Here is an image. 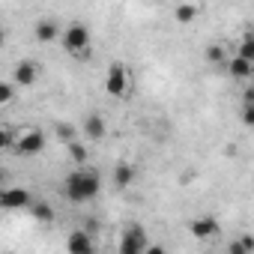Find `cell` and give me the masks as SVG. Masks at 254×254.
<instances>
[{"label": "cell", "instance_id": "1", "mask_svg": "<svg viewBox=\"0 0 254 254\" xmlns=\"http://www.w3.org/2000/svg\"><path fill=\"white\" fill-rule=\"evenodd\" d=\"M99 189H102L99 174L81 168V171H72V174L66 177V189H63V191H66V197H69L72 203H87V200H93V197L99 194Z\"/></svg>", "mask_w": 254, "mask_h": 254}, {"label": "cell", "instance_id": "2", "mask_svg": "<svg viewBox=\"0 0 254 254\" xmlns=\"http://www.w3.org/2000/svg\"><path fill=\"white\" fill-rule=\"evenodd\" d=\"M129 87H132L129 69H126V63L114 60V63L108 66V75H105V93L114 96V99H123V96H129Z\"/></svg>", "mask_w": 254, "mask_h": 254}, {"label": "cell", "instance_id": "3", "mask_svg": "<svg viewBox=\"0 0 254 254\" xmlns=\"http://www.w3.org/2000/svg\"><path fill=\"white\" fill-rule=\"evenodd\" d=\"M60 42H63V48H66L72 57H81V54H87V48H90V30H87V24H81V21L69 24V27L63 30Z\"/></svg>", "mask_w": 254, "mask_h": 254}, {"label": "cell", "instance_id": "4", "mask_svg": "<svg viewBox=\"0 0 254 254\" xmlns=\"http://www.w3.org/2000/svg\"><path fill=\"white\" fill-rule=\"evenodd\" d=\"M144 251H150L147 233L138 224H132L129 230L123 233V239H120V254H144Z\"/></svg>", "mask_w": 254, "mask_h": 254}, {"label": "cell", "instance_id": "5", "mask_svg": "<svg viewBox=\"0 0 254 254\" xmlns=\"http://www.w3.org/2000/svg\"><path fill=\"white\" fill-rule=\"evenodd\" d=\"M42 150H45V132L39 129H27L15 138V153L21 156H39Z\"/></svg>", "mask_w": 254, "mask_h": 254}, {"label": "cell", "instance_id": "6", "mask_svg": "<svg viewBox=\"0 0 254 254\" xmlns=\"http://www.w3.org/2000/svg\"><path fill=\"white\" fill-rule=\"evenodd\" d=\"M0 206L3 209H30L33 206V194L27 189H18V186H6L3 191H0Z\"/></svg>", "mask_w": 254, "mask_h": 254}, {"label": "cell", "instance_id": "7", "mask_svg": "<svg viewBox=\"0 0 254 254\" xmlns=\"http://www.w3.org/2000/svg\"><path fill=\"white\" fill-rule=\"evenodd\" d=\"M81 132H84V138H90V141H102V138L108 135V123H105L102 114H87Z\"/></svg>", "mask_w": 254, "mask_h": 254}, {"label": "cell", "instance_id": "8", "mask_svg": "<svg viewBox=\"0 0 254 254\" xmlns=\"http://www.w3.org/2000/svg\"><path fill=\"white\" fill-rule=\"evenodd\" d=\"M189 230H191V236H194V239H209V236H215V233H218V218H215V215L191 218Z\"/></svg>", "mask_w": 254, "mask_h": 254}, {"label": "cell", "instance_id": "9", "mask_svg": "<svg viewBox=\"0 0 254 254\" xmlns=\"http://www.w3.org/2000/svg\"><path fill=\"white\" fill-rule=\"evenodd\" d=\"M36 78H39V69H36L33 60H21V63L15 66V72H12V81H15L18 87H33Z\"/></svg>", "mask_w": 254, "mask_h": 254}, {"label": "cell", "instance_id": "10", "mask_svg": "<svg viewBox=\"0 0 254 254\" xmlns=\"http://www.w3.org/2000/svg\"><path fill=\"white\" fill-rule=\"evenodd\" d=\"M33 36H36V42L48 45V42H57L63 33H60L57 21H51V18H42V21H36V27H33Z\"/></svg>", "mask_w": 254, "mask_h": 254}, {"label": "cell", "instance_id": "11", "mask_svg": "<svg viewBox=\"0 0 254 254\" xmlns=\"http://www.w3.org/2000/svg\"><path fill=\"white\" fill-rule=\"evenodd\" d=\"M224 69H227V75H230L233 81H245V78H251V72H254V63L236 54V57H230V60H227V66H224Z\"/></svg>", "mask_w": 254, "mask_h": 254}, {"label": "cell", "instance_id": "12", "mask_svg": "<svg viewBox=\"0 0 254 254\" xmlns=\"http://www.w3.org/2000/svg\"><path fill=\"white\" fill-rule=\"evenodd\" d=\"M66 248H69L72 254H90V251L96 248V242H93L84 230H72L69 239H66Z\"/></svg>", "mask_w": 254, "mask_h": 254}, {"label": "cell", "instance_id": "13", "mask_svg": "<svg viewBox=\"0 0 254 254\" xmlns=\"http://www.w3.org/2000/svg\"><path fill=\"white\" fill-rule=\"evenodd\" d=\"M135 177H138V171H135L129 162H120V165L114 168V186H117V189H129V186L135 183Z\"/></svg>", "mask_w": 254, "mask_h": 254}, {"label": "cell", "instance_id": "14", "mask_svg": "<svg viewBox=\"0 0 254 254\" xmlns=\"http://www.w3.org/2000/svg\"><path fill=\"white\" fill-rule=\"evenodd\" d=\"M197 12H200L197 3H180V6L174 9V18H177L180 24H191V21L197 18Z\"/></svg>", "mask_w": 254, "mask_h": 254}, {"label": "cell", "instance_id": "15", "mask_svg": "<svg viewBox=\"0 0 254 254\" xmlns=\"http://www.w3.org/2000/svg\"><path fill=\"white\" fill-rule=\"evenodd\" d=\"M203 57H206V63H212V66H227V51L221 48V45H206V51H203Z\"/></svg>", "mask_w": 254, "mask_h": 254}, {"label": "cell", "instance_id": "16", "mask_svg": "<svg viewBox=\"0 0 254 254\" xmlns=\"http://www.w3.org/2000/svg\"><path fill=\"white\" fill-rule=\"evenodd\" d=\"M30 215H33L36 221H42V224H51V221H54V209H51L48 203H36V200H33Z\"/></svg>", "mask_w": 254, "mask_h": 254}, {"label": "cell", "instance_id": "17", "mask_svg": "<svg viewBox=\"0 0 254 254\" xmlns=\"http://www.w3.org/2000/svg\"><path fill=\"white\" fill-rule=\"evenodd\" d=\"M66 150H69L72 162H78V165H84V162H87V147H81V144H78V138H75V141H69V144H66Z\"/></svg>", "mask_w": 254, "mask_h": 254}, {"label": "cell", "instance_id": "18", "mask_svg": "<svg viewBox=\"0 0 254 254\" xmlns=\"http://www.w3.org/2000/svg\"><path fill=\"white\" fill-rule=\"evenodd\" d=\"M239 57H245V60L254 63V33H245V36H242V42H239Z\"/></svg>", "mask_w": 254, "mask_h": 254}, {"label": "cell", "instance_id": "19", "mask_svg": "<svg viewBox=\"0 0 254 254\" xmlns=\"http://www.w3.org/2000/svg\"><path fill=\"white\" fill-rule=\"evenodd\" d=\"M239 120H242V126L254 129V102H245V105L239 108Z\"/></svg>", "mask_w": 254, "mask_h": 254}, {"label": "cell", "instance_id": "20", "mask_svg": "<svg viewBox=\"0 0 254 254\" xmlns=\"http://www.w3.org/2000/svg\"><path fill=\"white\" fill-rule=\"evenodd\" d=\"M54 132H57V138L63 141V144H69V141H75L78 135H75V129H72V126H66V123H57L54 126Z\"/></svg>", "mask_w": 254, "mask_h": 254}, {"label": "cell", "instance_id": "21", "mask_svg": "<svg viewBox=\"0 0 254 254\" xmlns=\"http://www.w3.org/2000/svg\"><path fill=\"white\" fill-rule=\"evenodd\" d=\"M230 251H233V254H245V251H254V239H251V236H242V239L230 242Z\"/></svg>", "mask_w": 254, "mask_h": 254}, {"label": "cell", "instance_id": "22", "mask_svg": "<svg viewBox=\"0 0 254 254\" xmlns=\"http://www.w3.org/2000/svg\"><path fill=\"white\" fill-rule=\"evenodd\" d=\"M15 87H18L15 81H12V84H9V81L0 84V105H9V102L15 99Z\"/></svg>", "mask_w": 254, "mask_h": 254}, {"label": "cell", "instance_id": "23", "mask_svg": "<svg viewBox=\"0 0 254 254\" xmlns=\"http://www.w3.org/2000/svg\"><path fill=\"white\" fill-rule=\"evenodd\" d=\"M245 102H254V84H251V87L245 90Z\"/></svg>", "mask_w": 254, "mask_h": 254}, {"label": "cell", "instance_id": "24", "mask_svg": "<svg viewBox=\"0 0 254 254\" xmlns=\"http://www.w3.org/2000/svg\"><path fill=\"white\" fill-rule=\"evenodd\" d=\"M248 33H254V24H251V30H248Z\"/></svg>", "mask_w": 254, "mask_h": 254}]
</instances>
